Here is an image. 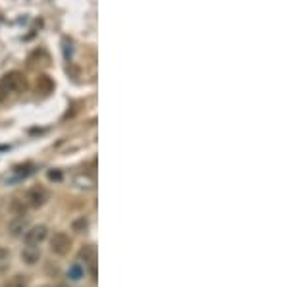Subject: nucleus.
<instances>
[{"label":"nucleus","mask_w":289,"mask_h":287,"mask_svg":"<svg viewBox=\"0 0 289 287\" xmlns=\"http://www.w3.org/2000/svg\"><path fill=\"white\" fill-rule=\"evenodd\" d=\"M6 96H8V91H6L4 87H2V85H0V104L4 102V98H6Z\"/></svg>","instance_id":"nucleus-13"},{"label":"nucleus","mask_w":289,"mask_h":287,"mask_svg":"<svg viewBox=\"0 0 289 287\" xmlns=\"http://www.w3.org/2000/svg\"><path fill=\"white\" fill-rule=\"evenodd\" d=\"M72 249V239H70V235L64 234V232H56L52 237H50V251L58 254V256H64V254H68Z\"/></svg>","instance_id":"nucleus-2"},{"label":"nucleus","mask_w":289,"mask_h":287,"mask_svg":"<svg viewBox=\"0 0 289 287\" xmlns=\"http://www.w3.org/2000/svg\"><path fill=\"white\" fill-rule=\"evenodd\" d=\"M47 176H48V180L50 181H62V178H64L60 170H48V174H47Z\"/></svg>","instance_id":"nucleus-11"},{"label":"nucleus","mask_w":289,"mask_h":287,"mask_svg":"<svg viewBox=\"0 0 289 287\" xmlns=\"http://www.w3.org/2000/svg\"><path fill=\"white\" fill-rule=\"evenodd\" d=\"M0 85L8 91V93H25L27 87H29V83H27L25 75H23L21 72L4 73V75H2V79H0Z\"/></svg>","instance_id":"nucleus-1"},{"label":"nucleus","mask_w":289,"mask_h":287,"mask_svg":"<svg viewBox=\"0 0 289 287\" xmlns=\"http://www.w3.org/2000/svg\"><path fill=\"white\" fill-rule=\"evenodd\" d=\"M39 258H41V249H39V245H25V247H23V251H21V260H23L25 264L33 266V264L39 262Z\"/></svg>","instance_id":"nucleus-6"},{"label":"nucleus","mask_w":289,"mask_h":287,"mask_svg":"<svg viewBox=\"0 0 289 287\" xmlns=\"http://www.w3.org/2000/svg\"><path fill=\"white\" fill-rule=\"evenodd\" d=\"M27 228H29L27 218H25L23 214H19V216H16V218L10 220V224H8V234L12 235V237H19V235L25 234Z\"/></svg>","instance_id":"nucleus-5"},{"label":"nucleus","mask_w":289,"mask_h":287,"mask_svg":"<svg viewBox=\"0 0 289 287\" xmlns=\"http://www.w3.org/2000/svg\"><path fill=\"white\" fill-rule=\"evenodd\" d=\"M35 89L39 95H50L52 91H54V81H52V77H48V75H39L37 77V83H35Z\"/></svg>","instance_id":"nucleus-7"},{"label":"nucleus","mask_w":289,"mask_h":287,"mask_svg":"<svg viewBox=\"0 0 289 287\" xmlns=\"http://www.w3.org/2000/svg\"><path fill=\"white\" fill-rule=\"evenodd\" d=\"M25 200H27V204H29L31 208H39V206H43V204L48 200V191H47L43 185H35V187H31V189L27 191Z\"/></svg>","instance_id":"nucleus-3"},{"label":"nucleus","mask_w":289,"mask_h":287,"mask_svg":"<svg viewBox=\"0 0 289 287\" xmlns=\"http://www.w3.org/2000/svg\"><path fill=\"white\" fill-rule=\"evenodd\" d=\"M6 256H8V251H6V249L0 245V260H2V258H6Z\"/></svg>","instance_id":"nucleus-14"},{"label":"nucleus","mask_w":289,"mask_h":287,"mask_svg":"<svg viewBox=\"0 0 289 287\" xmlns=\"http://www.w3.org/2000/svg\"><path fill=\"white\" fill-rule=\"evenodd\" d=\"M4 287H27V280H25V276H19L18 274V276H14Z\"/></svg>","instance_id":"nucleus-8"},{"label":"nucleus","mask_w":289,"mask_h":287,"mask_svg":"<svg viewBox=\"0 0 289 287\" xmlns=\"http://www.w3.org/2000/svg\"><path fill=\"white\" fill-rule=\"evenodd\" d=\"M68 276L72 278L73 282H77V280H81V278H83V268H81L79 264H73L72 268H70V272H68Z\"/></svg>","instance_id":"nucleus-10"},{"label":"nucleus","mask_w":289,"mask_h":287,"mask_svg":"<svg viewBox=\"0 0 289 287\" xmlns=\"http://www.w3.org/2000/svg\"><path fill=\"white\" fill-rule=\"evenodd\" d=\"M93 254H95V251H93L91 247H85V249L81 251V258H85V260H93Z\"/></svg>","instance_id":"nucleus-12"},{"label":"nucleus","mask_w":289,"mask_h":287,"mask_svg":"<svg viewBox=\"0 0 289 287\" xmlns=\"http://www.w3.org/2000/svg\"><path fill=\"white\" fill-rule=\"evenodd\" d=\"M87 226H89V222H87V218L83 216V218H79V220H75L73 222V232H77V234H83L85 230H87Z\"/></svg>","instance_id":"nucleus-9"},{"label":"nucleus","mask_w":289,"mask_h":287,"mask_svg":"<svg viewBox=\"0 0 289 287\" xmlns=\"http://www.w3.org/2000/svg\"><path fill=\"white\" fill-rule=\"evenodd\" d=\"M47 235H48V230H47V226H33V228H27L25 230V234H23V241H25V245H41L45 239H47Z\"/></svg>","instance_id":"nucleus-4"}]
</instances>
